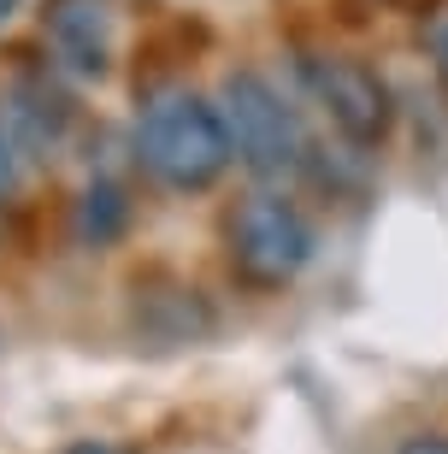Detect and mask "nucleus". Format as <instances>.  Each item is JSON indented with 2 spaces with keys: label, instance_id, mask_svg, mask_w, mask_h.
I'll use <instances>...</instances> for the list:
<instances>
[{
  "label": "nucleus",
  "instance_id": "nucleus-3",
  "mask_svg": "<svg viewBox=\"0 0 448 454\" xmlns=\"http://www.w3.org/2000/svg\"><path fill=\"white\" fill-rule=\"evenodd\" d=\"M224 260L236 284L248 289H289L313 260V219L283 189H248L224 213Z\"/></svg>",
  "mask_w": 448,
  "mask_h": 454
},
{
  "label": "nucleus",
  "instance_id": "nucleus-4",
  "mask_svg": "<svg viewBox=\"0 0 448 454\" xmlns=\"http://www.w3.org/2000/svg\"><path fill=\"white\" fill-rule=\"evenodd\" d=\"M301 71H307L318 113L331 118V130L349 148H383L389 142V130H396V89H389V77L372 59L313 53V59H301Z\"/></svg>",
  "mask_w": 448,
  "mask_h": 454
},
{
  "label": "nucleus",
  "instance_id": "nucleus-6",
  "mask_svg": "<svg viewBox=\"0 0 448 454\" xmlns=\"http://www.w3.org/2000/svg\"><path fill=\"white\" fill-rule=\"evenodd\" d=\"M130 231V195L118 177H89L77 195V236L89 248H113L118 236Z\"/></svg>",
  "mask_w": 448,
  "mask_h": 454
},
{
  "label": "nucleus",
  "instance_id": "nucleus-7",
  "mask_svg": "<svg viewBox=\"0 0 448 454\" xmlns=\"http://www.w3.org/2000/svg\"><path fill=\"white\" fill-rule=\"evenodd\" d=\"M35 160H42L35 136L6 113V101H0V201H12L18 189H24V177L35 171Z\"/></svg>",
  "mask_w": 448,
  "mask_h": 454
},
{
  "label": "nucleus",
  "instance_id": "nucleus-11",
  "mask_svg": "<svg viewBox=\"0 0 448 454\" xmlns=\"http://www.w3.org/2000/svg\"><path fill=\"white\" fill-rule=\"evenodd\" d=\"M12 12H18V0H0V24H6Z\"/></svg>",
  "mask_w": 448,
  "mask_h": 454
},
{
  "label": "nucleus",
  "instance_id": "nucleus-2",
  "mask_svg": "<svg viewBox=\"0 0 448 454\" xmlns=\"http://www.w3.org/2000/svg\"><path fill=\"white\" fill-rule=\"evenodd\" d=\"M218 113H224V136H231V153L260 177V189H283L289 177L313 166V136H307V118L295 113V101L271 83L266 71H231L218 83Z\"/></svg>",
  "mask_w": 448,
  "mask_h": 454
},
{
  "label": "nucleus",
  "instance_id": "nucleus-10",
  "mask_svg": "<svg viewBox=\"0 0 448 454\" xmlns=\"http://www.w3.org/2000/svg\"><path fill=\"white\" fill-rule=\"evenodd\" d=\"M431 59H436V71H443V83H448V18L431 24Z\"/></svg>",
  "mask_w": 448,
  "mask_h": 454
},
{
  "label": "nucleus",
  "instance_id": "nucleus-1",
  "mask_svg": "<svg viewBox=\"0 0 448 454\" xmlns=\"http://www.w3.org/2000/svg\"><path fill=\"white\" fill-rule=\"evenodd\" d=\"M130 148H136V166L148 171L160 189H171V195H207L236 160L218 101L183 83L148 95Z\"/></svg>",
  "mask_w": 448,
  "mask_h": 454
},
{
  "label": "nucleus",
  "instance_id": "nucleus-5",
  "mask_svg": "<svg viewBox=\"0 0 448 454\" xmlns=\"http://www.w3.org/2000/svg\"><path fill=\"white\" fill-rule=\"evenodd\" d=\"M42 42H48L53 66L71 77H113L118 53V18L113 0H42Z\"/></svg>",
  "mask_w": 448,
  "mask_h": 454
},
{
  "label": "nucleus",
  "instance_id": "nucleus-9",
  "mask_svg": "<svg viewBox=\"0 0 448 454\" xmlns=\"http://www.w3.org/2000/svg\"><path fill=\"white\" fill-rule=\"evenodd\" d=\"M396 454H448V437H443V431H413Z\"/></svg>",
  "mask_w": 448,
  "mask_h": 454
},
{
  "label": "nucleus",
  "instance_id": "nucleus-12",
  "mask_svg": "<svg viewBox=\"0 0 448 454\" xmlns=\"http://www.w3.org/2000/svg\"><path fill=\"white\" fill-rule=\"evenodd\" d=\"M0 236H6V201H0Z\"/></svg>",
  "mask_w": 448,
  "mask_h": 454
},
{
  "label": "nucleus",
  "instance_id": "nucleus-8",
  "mask_svg": "<svg viewBox=\"0 0 448 454\" xmlns=\"http://www.w3.org/2000/svg\"><path fill=\"white\" fill-rule=\"evenodd\" d=\"M59 454H142V449H130V442H113V437H77V442H66Z\"/></svg>",
  "mask_w": 448,
  "mask_h": 454
}]
</instances>
